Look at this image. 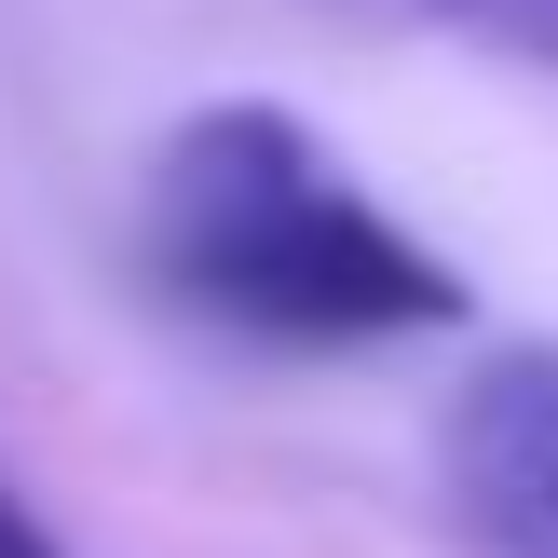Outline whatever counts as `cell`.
<instances>
[{
	"instance_id": "6da1fadb",
	"label": "cell",
	"mask_w": 558,
	"mask_h": 558,
	"mask_svg": "<svg viewBox=\"0 0 558 558\" xmlns=\"http://www.w3.org/2000/svg\"><path fill=\"white\" fill-rule=\"evenodd\" d=\"M136 272L163 314L259 354H368L463 327V272L272 96H218L163 123L136 178Z\"/></svg>"
},
{
	"instance_id": "7a4b0ae2",
	"label": "cell",
	"mask_w": 558,
	"mask_h": 558,
	"mask_svg": "<svg viewBox=\"0 0 558 558\" xmlns=\"http://www.w3.org/2000/svg\"><path fill=\"white\" fill-rule=\"evenodd\" d=\"M436 490L477 558H558V341H518L436 409Z\"/></svg>"
},
{
	"instance_id": "3957f363",
	"label": "cell",
	"mask_w": 558,
	"mask_h": 558,
	"mask_svg": "<svg viewBox=\"0 0 558 558\" xmlns=\"http://www.w3.org/2000/svg\"><path fill=\"white\" fill-rule=\"evenodd\" d=\"M354 14L436 27V41H463V54H505V69H545L558 82V0H354Z\"/></svg>"
},
{
	"instance_id": "277c9868",
	"label": "cell",
	"mask_w": 558,
	"mask_h": 558,
	"mask_svg": "<svg viewBox=\"0 0 558 558\" xmlns=\"http://www.w3.org/2000/svg\"><path fill=\"white\" fill-rule=\"evenodd\" d=\"M0 558H69V545H54V532H41V505H27V490H14V477H0Z\"/></svg>"
}]
</instances>
